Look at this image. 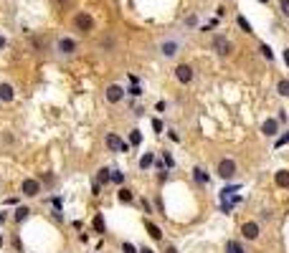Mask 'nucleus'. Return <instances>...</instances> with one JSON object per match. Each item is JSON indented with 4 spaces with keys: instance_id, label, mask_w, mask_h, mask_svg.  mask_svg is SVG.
Masks as SVG:
<instances>
[{
    "instance_id": "29",
    "label": "nucleus",
    "mask_w": 289,
    "mask_h": 253,
    "mask_svg": "<svg viewBox=\"0 0 289 253\" xmlns=\"http://www.w3.org/2000/svg\"><path fill=\"white\" fill-rule=\"evenodd\" d=\"M112 182L122 188V185H125V172H122V170H112Z\"/></svg>"
},
{
    "instance_id": "27",
    "label": "nucleus",
    "mask_w": 289,
    "mask_h": 253,
    "mask_svg": "<svg viewBox=\"0 0 289 253\" xmlns=\"http://www.w3.org/2000/svg\"><path fill=\"white\" fill-rule=\"evenodd\" d=\"M284 144H289V130H284V132L274 140V150H279V147H284Z\"/></svg>"
},
{
    "instance_id": "37",
    "label": "nucleus",
    "mask_w": 289,
    "mask_h": 253,
    "mask_svg": "<svg viewBox=\"0 0 289 253\" xmlns=\"http://www.w3.org/2000/svg\"><path fill=\"white\" fill-rule=\"evenodd\" d=\"M162 253H180V250H178V246H173V243H168V246H165V248H162Z\"/></svg>"
},
{
    "instance_id": "5",
    "label": "nucleus",
    "mask_w": 289,
    "mask_h": 253,
    "mask_svg": "<svg viewBox=\"0 0 289 253\" xmlns=\"http://www.w3.org/2000/svg\"><path fill=\"white\" fill-rule=\"evenodd\" d=\"M261 233H264V228H261L259 220H243V223L238 226V236H241L246 243H256V240L261 238Z\"/></svg>"
},
{
    "instance_id": "40",
    "label": "nucleus",
    "mask_w": 289,
    "mask_h": 253,
    "mask_svg": "<svg viewBox=\"0 0 289 253\" xmlns=\"http://www.w3.org/2000/svg\"><path fill=\"white\" fill-rule=\"evenodd\" d=\"M137 248H140V253H155L150 246H137Z\"/></svg>"
},
{
    "instance_id": "16",
    "label": "nucleus",
    "mask_w": 289,
    "mask_h": 253,
    "mask_svg": "<svg viewBox=\"0 0 289 253\" xmlns=\"http://www.w3.org/2000/svg\"><path fill=\"white\" fill-rule=\"evenodd\" d=\"M274 182H276V188L289 190V170H286V167H281V170L274 172Z\"/></svg>"
},
{
    "instance_id": "41",
    "label": "nucleus",
    "mask_w": 289,
    "mask_h": 253,
    "mask_svg": "<svg viewBox=\"0 0 289 253\" xmlns=\"http://www.w3.org/2000/svg\"><path fill=\"white\" fill-rule=\"evenodd\" d=\"M284 64H286V68H289V48H284Z\"/></svg>"
},
{
    "instance_id": "24",
    "label": "nucleus",
    "mask_w": 289,
    "mask_h": 253,
    "mask_svg": "<svg viewBox=\"0 0 289 253\" xmlns=\"http://www.w3.org/2000/svg\"><path fill=\"white\" fill-rule=\"evenodd\" d=\"M140 144H142V132L135 126V130H130V147H140Z\"/></svg>"
},
{
    "instance_id": "32",
    "label": "nucleus",
    "mask_w": 289,
    "mask_h": 253,
    "mask_svg": "<svg viewBox=\"0 0 289 253\" xmlns=\"http://www.w3.org/2000/svg\"><path fill=\"white\" fill-rule=\"evenodd\" d=\"M94 230H97V233H104V218H102V216L94 218Z\"/></svg>"
},
{
    "instance_id": "1",
    "label": "nucleus",
    "mask_w": 289,
    "mask_h": 253,
    "mask_svg": "<svg viewBox=\"0 0 289 253\" xmlns=\"http://www.w3.org/2000/svg\"><path fill=\"white\" fill-rule=\"evenodd\" d=\"M185 48V38L180 33H168V36H162L157 44H155V54L160 61H178V56L183 54Z\"/></svg>"
},
{
    "instance_id": "7",
    "label": "nucleus",
    "mask_w": 289,
    "mask_h": 253,
    "mask_svg": "<svg viewBox=\"0 0 289 253\" xmlns=\"http://www.w3.org/2000/svg\"><path fill=\"white\" fill-rule=\"evenodd\" d=\"M211 48H213V54H216L218 58H228V56L233 54V44H231V40H228L223 33H216V36H213Z\"/></svg>"
},
{
    "instance_id": "11",
    "label": "nucleus",
    "mask_w": 289,
    "mask_h": 253,
    "mask_svg": "<svg viewBox=\"0 0 289 253\" xmlns=\"http://www.w3.org/2000/svg\"><path fill=\"white\" fill-rule=\"evenodd\" d=\"M279 130H281V124H279L276 116H266V119L261 122V134H264L266 140H276V137H279Z\"/></svg>"
},
{
    "instance_id": "9",
    "label": "nucleus",
    "mask_w": 289,
    "mask_h": 253,
    "mask_svg": "<svg viewBox=\"0 0 289 253\" xmlns=\"http://www.w3.org/2000/svg\"><path fill=\"white\" fill-rule=\"evenodd\" d=\"M41 192H44V185H41V180H38V178H26V180L21 182V195H23V198L36 200Z\"/></svg>"
},
{
    "instance_id": "20",
    "label": "nucleus",
    "mask_w": 289,
    "mask_h": 253,
    "mask_svg": "<svg viewBox=\"0 0 289 253\" xmlns=\"http://www.w3.org/2000/svg\"><path fill=\"white\" fill-rule=\"evenodd\" d=\"M276 94L281 99H289V76H284V78L276 81Z\"/></svg>"
},
{
    "instance_id": "14",
    "label": "nucleus",
    "mask_w": 289,
    "mask_h": 253,
    "mask_svg": "<svg viewBox=\"0 0 289 253\" xmlns=\"http://www.w3.org/2000/svg\"><path fill=\"white\" fill-rule=\"evenodd\" d=\"M155 160H157V154H155V152H142V157H140V162H137L140 172H150L152 167H155Z\"/></svg>"
},
{
    "instance_id": "28",
    "label": "nucleus",
    "mask_w": 289,
    "mask_h": 253,
    "mask_svg": "<svg viewBox=\"0 0 289 253\" xmlns=\"http://www.w3.org/2000/svg\"><path fill=\"white\" fill-rule=\"evenodd\" d=\"M119 250H122V253H140V248H137L135 243H130V240H122Z\"/></svg>"
},
{
    "instance_id": "3",
    "label": "nucleus",
    "mask_w": 289,
    "mask_h": 253,
    "mask_svg": "<svg viewBox=\"0 0 289 253\" xmlns=\"http://www.w3.org/2000/svg\"><path fill=\"white\" fill-rule=\"evenodd\" d=\"M94 28H97V20H94V16L89 10H76L71 16V30H74V36H89Z\"/></svg>"
},
{
    "instance_id": "17",
    "label": "nucleus",
    "mask_w": 289,
    "mask_h": 253,
    "mask_svg": "<svg viewBox=\"0 0 289 253\" xmlns=\"http://www.w3.org/2000/svg\"><path fill=\"white\" fill-rule=\"evenodd\" d=\"M28 218H31V208H28V205H18V208H16V213H13L16 226H23Z\"/></svg>"
},
{
    "instance_id": "25",
    "label": "nucleus",
    "mask_w": 289,
    "mask_h": 253,
    "mask_svg": "<svg viewBox=\"0 0 289 253\" xmlns=\"http://www.w3.org/2000/svg\"><path fill=\"white\" fill-rule=\"evenodd\" d=\"M198 23H200V18H198V13H190V16H185V20H183V28H198Z\"/></svg>"
},
{
    "instance_id": "30",
    "label": "nucleus",
    "mask_w": 289,
    "mask_h": 253,
    "mask_svg": "<svg viewBox=\"0 0 289 253\" xmlns=\"http://www.w3.org/2000/svg\"><path fill=\"white\" fill-rule=\"evenodd\" d=\"M259 51H261V56H264L266 61H274V51H271L266 44H259Z\"/></svg>"
},
{
    "instance_id": "15",
    "label": "nucleus",
    "mask_w": 289,
    "mask_h": 253,
    "mask_svg": "<svg viewBox=\"0 0 289 253\" xmlns=\"http://www.w3.org/2000/svg\"><path fill=\"white\" fill-rule=\"evenodd\" d=\"M145 230H147V236H150L152 240H157V243H160V240L165 238V233H162V228H160V226H155V223H152L150 218L145 220Z\"/></svg>"
},
{
    "instance_id": "8",
    "label": "nucleus",
    "mask_w": 289,
    "mask_h": 253,
    "mask_svg": "<svg viewBox=\"0 0 289 253\" xmlns=\"http://www.w3.org/2000/svg\"><path fill=\"white\" fill-rule=\"evenodd\" d=\"M173 76H175V81L180 84V86H190V84L195 81V68L190 64H178L173 68Z\"/></svg>"
},
{
    "instance_id": "6",
    "label": "nucleus",
    "mask_w": 289,
    "mask_h": 253,
    "mask_svg": "<svg viewBox=\"0 0 289 253\" xmlns=\"http://www.w3.org/2000/svg\"><path fill=\"white\" fill-rule=\"evenodd\" d=\"M125 99H127V89L122 86V84H117V81L107 84V89H104V102H107L109 106H119Z\"/></svg>"
},
{
    "instance_id": "4",
    "label": "nucleus",
    "mask_w": 289,
    "mask_h": 253,
    "mask_svg": "<svg viewBox=\"0 0 289 253\" xmlns=\"http://www.w3.org/2000/svg\"><path fill=\"white\" fill-rule=\"evenodd\" d=\"M216 175H218L221 180H226V182H231V180L238 175V164H236V160H233L231 154H223V157L216 162Z\"/></svg>"
},
{
    "instance_id": "26",
    "label": "nucleus",
    "mask_w": 289,
    "mask_h": 253,
    "mask_svg": "<svg viewBox=\"0 0 289 253\" xmlns=\"http://www.w3.org/2000/svg\"><path fill=\"white\" fill-rule=\"evenodd\" d=\"M226 253H246V248H243L238 240H228V243H226Z\"/></svg>"
},
{
    "instance_id": "36",
    "label": "nucleus",
    "mask_w": 289,
    "mask_h": 253,
    "mask_svg": "<svg viewBox=\"0 0 289 253\" xmlns=\"http://www.w3.org/2000/svg\"><path fill=\"white\" fill-rule=\"evenodd\" d=\"M69 3H71V0H54L56 10H66V8H69Z\"/></svg>"
},
{
    "instance_id": "12",
    "label": "nucleus",
    "mask_w": 289,
    "mask_h": 253,
    "mask_svg": "<svg viewBox=\"0 0 289 253\" xmlns=\"http://www.w3.org/2000/svg\"><path fill=\"white\" fill-rule=\"evenodd\" d=\"M16 102V86L11 81H0V104H13Z\"/></svg>"
},
{
    "instance_id": "33",
    "label": "nucleus",
    "mask_w": 289,
    "mask_h": 253,
    "mask_svg": "<svg viewBox=\"0 0 289 253\" xmlns=\"http://www.w3.org/2000/svg\"><path fill=\"white\" fill-rule=\"evenodd\" d=\"M8 44H11V40H8V36H6L3 30H0V54H3V51L8 48Z\"/></svg>"
},
{
    "instance_id": "10",
    "label": "nucleus",
    "mask_w": 289,
    "mask_h": 253,
    "mask_svg": "<svg viewBox=\"0 0 289 253\" xmlns=\"http://www.w3.org/2000/svg\"><path fill=\"white\" fill-rule=\"evenodd\" d=\"M104 144H107V150H109V152H130V142H125V140H122L117 132H107Z\"/></svg>"
},
{
    "instance_id": "31",
    "label": "nucleus",
    "mask_w": 289,
    "mask_h": 253,
    "mask_svg": "<svg viewBox=\"0 0 289 253\" xmlns=\"http://www.w3.org/2000/svg\"><path fill=\"white\" fill-rule=\"evenodd\" d=\"M152 130H155V134H162V132H165V124H162V119H160V116H155V119H152Z\"/></svg>"
},
{
    "instance_id": "2",
    "label": "nucleus",
    "mask_w": 289,
    "mask_h": 253,
    "mask_svg": "<svg viewBox=\"0 0 289 253\" xmlns=\"http://www.w3.org/2000/svg\"><path fill=\"white\" fill-rule=\"evenodd\" d=\"M76 54H79V38L74 33H59L54 38V58L71 61Z\"/></svg>"
},
{
    "instance_id": "18",
    "label": "nucleus",
    "mask_w": 289,
    "mask_h": 253,
    "mask_svg": "<svg viewBox=\"0 0 289 253\" xmlns=\"http://www.w3.org/2000/svg\"><path fill=\"white\" fill-rule=\"evenodd\" d=\"M99 48H102L104 54H114V48H117V38L107 33V36L102 38V44H99Z\"/></svg>"
},
{
    "instance_id": "43",
    "label": "nucleus",
    "mask_w": 289,
    "mask_h": 253,
    "mask_svg": "<svg viewBox=\"0 0 289 253\" xmlns=\"http://www.w3.org/2000/svg\"><path fill=\"white\" fill-rule=\"evenodd\" d=\"M259 3H269V0H259Z\"/></svg>"
},
{
    "instance_id": "35",
    "label": "nucleus",
    "mask_w": 289,
    "mask_h": 253,
    "mask_svg": "<svg viewBox=\"0 0 289 253\" xmlns=\"http://www.w3.org/2000/svg\"><path fill=\"white\" fill-rule=\"evenodd\" d=\"M165 132H168V137H170L173 142H180V140H183V137H180V132H178V130H173V126H170V130H165Z\"/></svg>"
},
{
    "instance_id": "38",
    "label": "nucleus",
    "mask_w": 289,
    "mask_h": 253,
    "mask_svg": "<svg viewBox=\"0 0 289 253\" xmlns=\"http://www.w3.org/2000/svg\"><path fill=\"white\" fill-rule=\"evenodd\" d=\"M142 208H145V213H152V205H150V200H142Z\"/></svg>"
},
{
    "instance_id": "21",
    "label": "nucleus",
    "mask_w": 289,
    "mask_h": 253,
    "mask_svg": "<svg viewBox=\"0 0 289 253\" xmlns=\"http://www.w3.org/2000/svg\"><path fill=\"white\" fill-rule=\"evenodd\" d=\"M97 182L99 185H109L112 182V170H109V167H102V170L97 172Z\"/></svg>"
},
{
    "instance_id": "39",
    "label": "nucleus",
    "mask_w": 289,
    "mask_h": 253,
    "mask_svg": "<svg viewBox=\"0 0 289 253\" xmlns=\"http://www.w3.org/2000/svg\"><path fill=\"white\" fill-rule=\"evenodd\" d=\"M155 109H157V112H165V109H168V104H165V102H157Z\"/></svg>"
},
{
    "instance_id": "34",
    "label": "nucleus",
    "mask_w": 289,
    "mask_h": 253,
    "mask_svg": "<svg viewBox=\"0 0 289 253\" xmlns=\"http://www.w3.org/2000/svg\"><path fill=\"white\" fill-rule=\"evenodd\" d=\"M127 94H130V96H142V89H140V84H132V86L127 89Z\"/></svg>"
},
{
    "instance_id": "13",
    "label": "nucleus",
    "mask_w": 289,
    "mask_h": 253,
    "mask_svg": "<svg viewBox=\"0 0 289 253\" xmlns=\"http://www.w3.org/2000/svg\"><path fill=\"white\" fill-rule=\"evenodd\" d=\"M193 182H195V185H200V188H205V185L211 182L208 170H205V167H200V164H195V167H193Z\"/></svg>"
},
{
    "instance_id": "22",
    "label": "nucleus",
    "mask_w": 289,
    "mask_h": 253,
    "mask_svg": "<svg viewBox=\"0 0 289 253\" xmlns=\"http://www.w3.org/2000/svg\"><path fill=\"white\" fill-rule=\"evenodd\" d=\"M236 26H238V28H241V30H243L246 36H251V33H254V28H251V23H249V20H246V18H243L241 13L236 16Z\"/></svg>"
},
{
    "instance_id": "23",
    "label": "nucleus",
    "mask_w": 289,
    "mask_h": 253,
    "mask_svg": "<svg viewBox=\"0 0 289 253\" xmlns=\"http://www.w3.org/2000/svg\"><path fill=\"white\" fill-rule=\"evenodd\" d=\"M160 160H162V164L168 167V170H173V167H175V157L168 150H160Z\"/></svg>"
},
{
    "instance_id": "42",
    "label": "nucleus",
    "mask_w": 289,
    "mask_h": 253,
    "mask_svg": "<svg viewBox=\"0 0 289 253\" xmlns=\"http://www.w3.org/2000/svg\"><path fill=\"white\" fill-rule=\"evenodd\" d=\"M0 246H3V236H0Z\"/></svg>"
},
{
    "instance_id": "19",
    "label": "nucleus",
    "mask_w": 289,
    "mask_h": 253,
    "mask_svg": "<svg viewBox=\"0 0 289 253\" xmlns=\"http://www.w3.org/2000/svg\"><path fill=\"white\" fill-rule=\"evenodd\" d=\"M117 200L127 205V202H132V200H135V192H132L130 188H125V185H122V188L117 190Z\"/></svg>"
}]
</instances>
